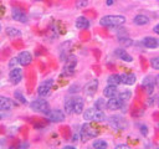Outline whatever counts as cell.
I'll return each instance as SVG.
<instances>
[{
    "label": "cell",
    "instance_id": "1",
    "mask_svg": "<svg viewBox=\"0 0 159 149\" xmlns=\"http://www.w3.org/2000/svg\"><path fill=\"white\" fill-rule=\"evenodd\" d=\"M125 22V17L123 15H106L99 20L101 26L104 27H118Z\"/></svg>",
    "mask_w": 159,
    "mask_h": 149
},
{
    "label": "cell",
    "instance_id": "2",
    "mask_svg": "<svg viewBox=\"0 0 159 149\" xmlns=\"http://www.w3.org/2000/svg\"><path fill=\"white\" fill-rule=\"evenodd\" d=\"M30 108H31L32 111H35V112H40V113H45V114H47V113L51 111L48 102H47L46 99H43L42 97H40V98H37V99H34V101L30 103Z\"/></svg>",
    "mask_w": 159,
    "mask_h": 149
},
{
    "label": "cell",
    "instance_id": "3",
    "mask_svg": "<svg viewBox=\"0 0 159 149\" xmlns=\"http://www.w3.org/2000/svg\"><path fill=\"white\" fill-rule=\"evenodd\" d=\"M98 135V130H96V128H93L91 124L84 123L81 127V132H80V137L82 139V142H87L92 138H96Z\"/></svg>",
    "mask_w": 159,
    "mask_h": 149
},
{
    "label": "cell",
    "instance_id": "4",
    "mask_svg": "<svg viewBox=\"0 0 159 149\" xmlns=\"http://www.w3.org/2000/svg\"><path fill=\"white\" fill-rule=\"evenodd\" d=\"M52 84H53V79H52V78H48V79L43 81V82L39 86V88H37V94H39L40 97L45 98L46 96L50 94V92H51V89H52Z\"/></svg>",
    "mask_w": 159,
    "mask_h": 149
},
{
    "label": "cell",
    "instance_id": "5",
    "mask_svg": "<svg viewBox=\"0 0 159 149\" xmlns=\"http://www.w3.org/2000/svg\"><path fill=\"white\" fill-rule=\"evenodd\" d=\"M76 65H77V60H76V57H75V56H68V57L65 60L63 74H66V76H71V74H73L75 68H76Z\"/></svg>",
    "mask_w": 159,
    "mask_h": 149
},
{
    "label": "cell",
    "instance_id": "6",
    "mask_svg": "<svg viewBox=\"0 0 159 149\" xmlns=\"http://www.w3.org/2000/svg\"><path fill=\"white\" fill-rule=\"evenodd\" d=\"M46 115H47V119L53 123H58L65 119V112H62L61 109H51Z\"/></svg>",
    "mask_w": 159,
    "mask_h": 149
},
{
    "label": "cell",
    "instance_id": "7",
    "mask_svg": "<svg viewBox=\"0 0 159 149\" xmlns=\"http://www.w3.org/2000/svg\"><path fill=\"white\" fill-rule=\"evenodd\" d=\"M9 78H10V82L12 84L20 83V81L22 79V71H21V68H19V67L11 68L10 73H9Z\"/></svg>",
    "mask_w": 159,
    "mask_h": 149
},
{
    "label": "cell",
    "instance_id": "8",
    "mask_svg": "<svg viewBox=\"0 0 159 149\" xmlns=\"http://www.w3.org/2000/svg\"><path fill=\"white\" fill-rule=\"evenodd\" d=\"M123 106H124V102L122 99H119L118 97H112L107 101V109H109V111L120 109Z\"/></svg>",
    "mask_w": 159,
    "mask_h": 149
},
{
    "label": "cell",
    "instance_id": "9",
    "mask_svg": "<svg viewBox=\"0 0 159 149\" xmlns=\"http://www.w3.org/2000/svg\"><path fill=\"white\" fill-rule=\"evenodd\" d=\"M142 86L145 88L148 94H152L154 92V87H155V78L152 76H147L143 81H142Z\"/></svg>",
    "mask_w": 159,
    "mask_h": 149
},
{
    "label": "cell",
    "instance_id": "10",
    "mask_svg": "<svg viewBox=\"0 0 159 149\" xmlns=\"http://www.w3.org/2000/svg\"><path fill=\"white\" fill-rule=\"evenodd\" d=\"M109 123L116 129H124L127 127V123H125L124 118H122L120 115H113V117H111L109 118Z\"/></svg>",
    "mask_w": 159,
    "mask_h": 149
},
{
    "label": "cell",
    "instance_id": "11",
    "mask_svg": "<svg viewBox=\"0 0 159 149\" xmlns=\"http://www.w3.org/2000/svg\"><path fill=\"white\" fill-rule=\"evenodd\" d=\"M17 61H19V65L21 66H29L32 62V55L29 51H21L17 56Z\"/></svg>",
    "mask_w": 159,
    "mask_h": 149
},
{
    "label": "cell",
    "instance_id": "12",
    "mask_svg": "<svg viewBox=\"0 0 159 149\" xmlns=\"http://www.w3.org/2000/svg\"><path fill=\"white\" fill-rule=\"evenodd\" d=\"M97 89H98V81L97 79H92V81H89L84 87H83V92H84V94L86 96H93L96 92H97Z\"/></svg>",
    "mask_w": 159,
    "mask_h": 149
},
{
    "label": "cell",
    "instance_id": "13",
    "mask_svg": "<svg viewBox=\"0 0 159 149\" xmlns=\"http://www.w3.org/2000/svg\"><path fill=\"white\" fill-rule=\"evenodd\" d=\"M11 16L15 21H19V22H22V24L27 22V15L20 9H12L11 10Z\"/></svg>",
    "mask_w": 159,
    "mask_h": 149
},
{
    "label": "cell",
    "instance_id": "14",
    "mask_svg": "<svg viewBox=\"0 0 159 149\" xmlns=\"http://www.w3.org/2000/svg\"><path fill=\"white\" fill-rule=\"evenodd\" d=\"M84 111V102L82 97H73V113L76 114H82Z\"/></svg>",
    "mask_w": 159,
    "mask_h": 149
},
{
    "label": "cell",
    "instance_id": "15",
    "mask_svg": "<svg viewBox=\"0 0 159 149\" xmlns=\"http://www.w3.org/2000/svg\"><path fill=\"white\" fill-rule=\"evenodd\" d=\"M142 45L147 48H157V47H159V40L155 37H152V36H147L142 40Z\"/></svg>",
    "mask_w": 159,
    "mask_h": 149
},
{
    "label": "cell",
    "instance_id": "16",
    "mask_svg": "<svg viewBox=\"0 0 159 149\" xmlns=\"http://www.w3.org/2000/svg\"><path fill=\"white\" fill-rule=\"evenodd\" d=\"M14 106H15V103L12 102V99L4 97V96H0V111H4V112L10 111Z\"/></svg>",
    "mask_w": 159,
    "mask_h": 149
},
{
    "label": "cell",
    "instance_id": "17",
    "mask_svg": "<svg viewBox=\"0 0 159 149\" xmlns=\"http://www.w3.org/2000/svg\"><path fill=\"white\" fill-rule=\"evenodd\" d=\"M114 55H116L118 58H120L122 61H125V62H132V61H133V57H132L124 48H116V50H114Z\"/></svg>",
    "mask_w": 159,
    "mask_h": 149
},
{
    "label": "cell",
    "instance_id": "18",
    "mask_svg": "<svg viewBox=\"0 0 159 149\" xmlns=\"http://www.w3.org/2000/svg\"><path fill=\"white\" fill-rule=\"evenodd\" d=\"M120 81L123 84H127V86H132L137 81V77L134 73H123L120 74Z\"/></svg>",
    "mask_w": 159,
    "mask_h": 149
},
{
    "label": "cell",
    "instance_id": "19",
    "mask_svg": "<svg viewBox=\"0 0 159 149\" xmlns=\"http://www.w3.org/2000/svg\"><path fill=\"white\" fill-rule=\"evenodd\" d=\"M103 94L104 97L107 98H112V97H117L118 96V89H117V86H111L108 84L104 89H103Z\"/></svg>",
    "mask_w": 159,
    "mask_h": 149
},
{
    "label": "cell",
    "instance_id": "20",
    "mask_svg": "<svg viewBox=\"0 0 159 149\" xmlns=\"http://www.w3.org/2000/svg\"><path fill=\"white\" fill-rule=\"evenodd\" d=\"M76 27L80 29V30H86V29H88V27H89V20H88L87 17H84V16L77 17V20H76Z\"/></svg>",
    "mask_w": 159,
    "mask_h": 149
},
{
    "label": "cell",
    "instance_id": "21",
    "mask_svg": "<svg viewBox=\"0 0 159 149\" xmlns=\"http://www.w3.org/2000/svg\"><path fill=\"white\" fill-rule=\"evenodd\" d=\"M133 22H134L135 25H138V26H144V25H147V24L149 22V17H148L147 15L139 14V15H137V16L133 19Z\"/></svg>",
    "mask_w": 159,
    "mask_h": 149
},
{
    "label": "cell",
    "instance_id": "22",
    "mask_svg": "<svg viewBox=\"0 0 159 149\" xmlns=\"http://www.w3.org/2000/svg\"><path fill=\"white\" fill-rule=\"evenodd\" d=\"M107 82H108V84H111V86H118V84H120V83H122V81H120V74H117V73L111 74V76L108 77V79H107Z\"/></svg>",
    "mask_w": 159,
    "mask_h": 149
},
{
    "label": "cell",
    "instance_id": "23",
    "mask_svg": "<svg viewBox=\"0 0 159 149\" xmlns=\"http://www.w3.org/2000/svg\"><path fill=\"white\" fill-rule=\"evenodd\" d=\"M65 114H72L73 113V98H67L63 104Z\"/></svg>",
    "mask_w": 159,
    "mask_h": 149
},
{
    "label": "cell",
    "instance_id": "24",
    "mask_svg": "<svg viewBox=\"0 0 159 149\" xmlns=\"http://www.w3.org/2000/svg\"><path fill=\"white\" fill-rule=\"evenodd\" d=\"M92 148H94V149H107L108 148V143L106 140H103V139H96L92 143Z\"/></svg>",
    "mask_w": 159,
    "mask_h": 149
},
{
    "label": "cell",
    "instance_id": "25",
    "mask_svg": "<svg viewBox=\"0 0 159 149\" xmlns=\"http://www.w3.org/2000/svg\"><path fill=\"white\" fill-rule=\"evenodd\" d=\"M6 35L11 38H15V37H20L21 36V31L15 29V27H6Z\"/></svg>",
    "mask_w": 159,
    "mask_h": 149
},
{
    "label": "cell",
    "instance_id": "26",
    "mask_svg": "<svg viewBox=\"0 0 159 149\" xmlns=\"http://www.w3.org/2000/svg\"><path fill=\"white\" fill-rule=\"evenodd\" d=\"M96 113V108H87L83 111V119L84 120H93Z\"/></svg>",
    "mask_w": 159,
    "mask_h": 149
},
{
    "label": "cell",
    "instance_id": "27",
    "mask_svg": "<svg viewBox=\"0 0 159 149\" xmlns=\"http://www.w3.org/2000/svg\"><path fill=\"white\" fill-rule=\"evenodd\" d=\"M119 99H122L124 103L127 102V101H129L130 99V97H132V92L129 91V89H125V91H122L120 93H118V96H117Z\"/></svg>",
    "mask_w": 159,
    "mask_h": 149
},
{
    "label": "cell",
    "instance_id": "28",
    "mask_svg": "<svg viewBox=\"0 0 159 149\" xmlns=\"http://www.w3.org/2000/svg\"><path fill=\"white\" fill-rule=\"evenodd\" d=\"M94 108H96V109H99V111H103L104 108H107V102H106V99H103V98L96 99V102H94Z\"/></svg>",
    "mask_w": 159,
    "mask_h": 149
},
{
    "label": "cell",
    "instance_id": "29",
    "mask_svg": "<svg viewBox=\"0 0 159 149\" xmlns=\"http://www.w3.org/2000/svg\"><path fill=\"white\" fill-rule=\"evenodd\" d=\"M103 120H106V114L103 113V111L96 109V113H94V117H93V122H103Z\"/></svg>",
    "mask_w": 159,
    "mask_h": 149
},
{
    "label": "cell",
    "instance_id": "30",
    "mask_svg": "<svg viewBox=\"0 0 159 149\" xmlns=\"http://www.w3.org/2000/svg\"><path fill=\"white\" fill-rule=\"evenodd\" d=\"M14 97L20 102V103H22V104H26V98L24 97V94L20 92V91H15L14 92Z\"/></svg>",
    "mask_w": 159,
    "mask_h": 149
},
{
    "label": "cell",
    "instance_id": "31",
    "mask_svg": "<svg viewBox=\"0 0 159 149\" xmlns=\"http://www.w3.org/2000/svg\"><path fill=\"white\" fill-rule=\"evenodd\" d=\"M119 43H120L122 46L128 47V46H130V45L133 43V41H132L129 37H119Z\"/></svg>",
    "mask_w": 159,
    "mask_h": 149
},
{
    "label": "cell",
    "instance_id": "32",
    "mask_svg": "<svg viewBox=\"0 0 159 149\" xmlns=\"http://www.w3.org/2000/svg\"><path fill=\"white\" fill-rule=\"evenodd\" d=\"M150 66L154 68V70H159V56H155L150 60Z\"/></svg>",
    "mask_w": 159,
    "mask_h": 149
},
{
    "label": "cell",
    "instance_id": "33",
    "mask_svg": "<svg viewBox=\"0 0 159 149\" xmlns=\"http://www.w3.org/2000/svg\"><path fill=\"white\" fill-rule=\"evenodd\" d=\"M78 91H80V86H78V84H72V86L70 87V89H68L70 93H77Z\"/></svg>",
    "mask_w": 159,
    "mask_h": 149
},
{
    "label": "cell",
    "instance_id": "34",
    "mask_svg": "<svg viewBox=\"0 0 159 149\" xmlns=\"http://www.w3.org/2000/svg\"><path fill=\"white\" fill-rule=\"evenodd\" d=\"M17 63H19V61H17V57H15V58H11V61H10V63H9V67H10V70H11V68H15Z\"/></svg>",
    "mask_w": 159,
    "mask_h": 149
},
{
    "label": "cell",
    "instance_id": "35",
    "mask_svg": "<svg viewBox=\"0 0 159 149\" xmlns=\"http://www.w3.org/2000/svg\"><path fill=\"white\" fill-rule=\"evenodd\" d=\"M114 149H130V147L127 144H117Z\"/></svg>",
    "mask_w": 159,
    "mask_h": 149
},
{
    "label": "cell",
    "instance_id": "36",
    "mask_svg": "<svg viewBox=\"0 0 159 149\" xmlns=\"http://www.w3.org/2000/svg\"><path fill=\"white\" fill-rule=\"evenodd\" d=\"M140 133L143 134V135H147L148 134V129H147V125H140Z\"/></svg>",
    "mask_w": 159,
    "mask_h": 149
},
{
    "label": "cell",
    "instance_id": "37",
    "mask_svg": "<svg viewBox=\"0 0 159 149\" xmlns=\"http://www.w3.org/2000/svg\"><path fill=\"white\" fill-rule=\"evenodd\" d=\"M29 147V144L27 143H22V144H20L19 147H17V149H26Z\"/></svg>",
    "mask_w": 159,
    "mask_h": 149
},
{
    "label": "cell",
    "instance_id": "38",
    "mask_svg": "<svg viewBox=\"0 0 159 149\" xmlns=\"http://www.w3.org/2000/svg\"><path fill=\"white\" fill-rule=\"evenodd\" d=\"M153 31H154V32H155L157 35H159V24L154 26V29H153Z\"/></svg>",
    "mask_w": 159,
    "mask_h": 149
},
{
    "label": "cell",
    "instance_id": "39",
    "mask_svg": "<svg viewBox=\"0 0 159 149\" xmlns=\"http://www.w3.org/2000/svg\"><path fill=\"white\" fill-rule=\"evenodd\" d=\"M154 78H155V86L159 88V74H157Z\"/></svg>",
    "mask_w": 159,
    "mask_h": 149
},
{
    "label": "cell",
    "instance_id": "40",
    "mask_svg": "<svg viewBox=\"0 0 159 149\" xmlns=\"http://www.w3.org/2000/svg\"><path fill=\"white\" fill-rule=\"evenodd\" d=\"M86 4H87V1H86V0H83V1H78V2H77V6L80 7V6H82V5H86Z\"/></svg>",
    "mask_w": 159,
    "mask_h": 149
},
{
    "label": "cell",
    "instance_id": "41",
    "mask_svg": "<svg viewBox=\"0 0 159 149\" xmlns=\"http://www.w3.org/2000/svg\"><path fill=\"white\" fill-rule=\"evenodd\" d=\"M62 149H76L73 145H66V147H63Z\"/></svg>",
    "mask_w": 159,
    "mask_h": 149
},
{
    "label": "cell",
    "instance_id": "42",
    "mask_svg": "<svg viewBox=\"0 0 159 149\" xmlns=\"http://www.w3.org/2000/svg\"><path fill=\"white\" fill-rule=\"evenodd\" d=\"M114 2V0H107V5H112Z\"/></svg>",
    "mask_w": 159,
    "mask_h": 149
},
{
    "label": "cell",
    "instance_id": "43",
    "mask_svg": "<svg viewBox=\"0 0 159 149\" xmlns=\"http://www.w3.org/2000/svg\"><path fill=\"white\" fill-rule=\"evenodd\" d=\"M1 118H2V115H1V114H0V120H1Z\"/></svg>",
    "mask_w": 159,
    "mask_h": 149
},
{
    "label": "cell",
    "instance_id": "44",
    "mask_svg": "<svg viewBox=\"0 0 159 149\" xmlns=\"http://www.w3.org/2000/svg\"><path fill=\"white\" fill-rule=\"evenodd\" d=\"M0 32H1V24H0Z\"/></svg>",
    "mask_w": 159,
    "mask_h": 149
},
{
    "label": "cell",
    "instance_id": "45",
    "mask_svg": "<svg viewBox=\"0 0 159 149\" xmlns=\"http://www.w3.org/2000/svg\"><path fill=\"white\" fill-rule=\"evenodd\" d=\"M88 149H94V148H88Z\"/></svg>",
    "mask_w": 159,
    "mask_h": 149
},
{
    "label": "cell",
    "instance_id": "46",
    "mask_svg": "<svg viewBox=\"0 0 159 149\" xmlns=\"http://www.w3.org/2000/svg\"><path fill=\"white\" fill-rule=\"evenodd\" d=\"M157 149H159V148H157Z\"/></svg>",
    "mask_w": 159,
    "mask_h": 149
}]
</instances>
